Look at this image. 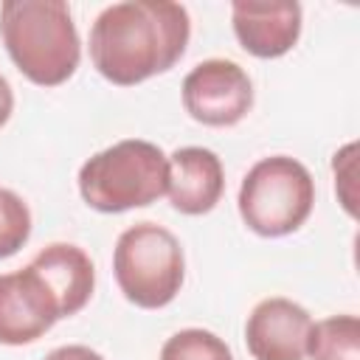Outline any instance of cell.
<instances>
[{"instance_id":"obj_7","label":"cell","mask_w":360,"mask_h":360,"mask_svg":"<svg viewBox=\"0 0 360 360\" xmlns=\"http://www.w3.org/2000/svg\"><path fill=\"white\" fill-rule=\"evenodd\" d=\"M59 318L56 298L39 273L25 264L22 270L0 276V343L25 346L39 340Z\"/></svg>"},{"instance_id":"obj_6","label":"cell","mask_w":360,"mask_h":360,"mask_svg":"<svg viewBox=\"0 0 360 360\" xmlns=\"http://www.w3.org/2000/svg\"><path fill=\"white\" fill-rule=\"evenodd\" d=\"M186 112L205 127H233L253 107V82L231 59L194 65L180 87Z\"/></svg>"},{"instance_id":"obj_10","label":"cell","mask_w":360,"mask_h":360,"mask_svg":"<svg viewBox=\"0 0 360 360\" xmlns=\"http://www.w3.org/2000/svg\"><path fill=\"white\" fill-rule=\"evenodd\" d=\"M225 191V169L217 152L205 146H183L169 155V202L186 217H200L217 208Z\"/></svg>"},{"instance_id":"obj_17","label":"cell","mask_w":360,"mask_h":360,"mask_svg":"<svg viewBox=\"0 0 360 360\" xmlns=\"http://www.w3.org/2000/svg\"><path fill=\"white\" fill-rule=\"evenodd\" d=\"M11 112H14V90H11L8 79L0 73V127L11 118Z\"/></svg>"},{"instance_id":"obj_11","label":"cell","mask_w":360,"mask_h":360,"mask_svg":"<svg viewBox=\"0 0 360 360\" xmlns=\"http://www.w3.org/2000/svg\"><path fill=\"white\" fill-rule=\"evenodd\" d=\"M28 264L39 273V278L48 284L51 295L56 298L59 318H70L87 307L96 287V270L90 256L79 245L70 242L45 245Z\"/></svg>"},{"instance_id":"obj_4","label":"cell","mask_w":360,"mask_h":360,"mask_svg":"<svg viewBox=\"0 0 360 360\" xmlns=\"http://www.w3.org/2000/svg\"><path fill=\"white\" fill-rule=\"evenodd\" d=\"M112 276L129 304L141 309H160L172 304L183 287V245L158 222H135L115 242Z\"/></svg>"},{"instance_id":"obj_12","label":"cell","mask_w":360,"mask_h":360,"mask_svg":"<svg viewBox=\"0 0 360 360\" xmlns=\"http://www.w3.org/2000/svg\"><path fill=\"white\" fill-rule=\"evenodd\" d=\"M307 357L312 360H360V321L357 315H329L312 321L307 338Z\"/></svg>"},{"instance_id":"obj_3","label":"cell","mask_w":360,"mask_h":360,"mask_svg":"<svg viewBox=\"0 0 360 360\" xmlns=\"http://www.w3.org/2000/svg\"><path fill=\"white\" fill-rule=\"evenodd\" d=\"M166 186L169 158L158 143L141 138L118 141L87 158L79 169V194L101 214L152 205L166 194Z\"/></svg>"},{"instance_id":"obj_2","label":"cell","mask_w":360,"mask_h":360,"mask_svg":"<svg viewBox=\"0 0 360 360\" xmlns=\"http://www.w3.org/2000/svg\"><path fill=\"white\" fill-rule=\"evenodd\" d=\"M0 37L17 70L39 87H59L79 68L82 39L62 0L0 3Z\"/></svg>"},{"instance_id":"obj_1","label":"cell","mask_w":360,"mask_h":360,"mask_svg":"<svg viewBox=\"0 0 360 360\" xmlns=\"http://www.w3.org/2000/svg\"><path fill=\"white\" fill-rule=\"evenodd\" d=\"M191 20L172 0H124L107 6L90 28V62L118 87L172 70L186 53Z\"/></svg>"},{"instance_id":"obj_8","label":"cell","mask_w":360,"mask_h":360,"mask_svg":"<svg viewBox=\"0 0 360 360\" xmlns=\"http://www.w3.org/2000/svg\"><path fill=\"white\" fill-rule=\"evenodd\" d=\"M312 315L284 298L273 295L259 301L245 323V346L253 360H304Z\"/></svg>"},{"instance_id":"obj_15","label":"cell","mask_w":360,"mask_h":360,"mask_svg":"<svg viewBox=\"0 0 360 360\" xmlns=\"http://www.w3.org/2000/svg\"><path fill=\"white\" fill-rule=\"evenodd\" d=\"M354 155H357V143H346L340 152H335L332 158V172H335V191L340 197V205L346 208L349 217H357V200H354Z\"/></svg>"},{"instance_id":"obj_16","label":"cell","mask_w":360,"mask_h":360,"mask_svg":"<svg viewBox=\"0 0 360 360\" xmlns=\"http://www.w3.org/2000/svg\"><path fill=\"white\" fill-rule=\"evenodd\" d=\"M45 360H104L98 352H93L90 346H82V343H70V346H59L53 349Z\"/></svg>"},{"instance_id":"obj_13","label":"cell","mask_w":360,"mask_h":360,"mask_svg":"<svg viewBox=\"0 0 360 360\" xmlns=\"http://www.w3.org/2000/svg\"><path fill=\"white\" fill-rule=\"evenodd\" d=\"M160 360H233V354L219 335L191 326L174 332L163 343Z\"/></svg>"},{"instance_id":"obj_14","label":"cell","mask_w":360,"mask_h":360,"mask_svg":"<svg viewBox=\"0 0 360 360\" xmlns=\"http://www.w3.org/2000/svg\"><path fill=\"white\" fill-rule=\"evenodd\" d=\"M31 236V211L20 194L0 188V259L14 256Z\"/></svg>"},{"instance_id":"obj_5","label":"cell","mask_w":360,"mask_h":360,"mask_svg":"<svg viewBox=\"0 0 360 360\" xmlns=\"http://www.w3.org/2000/svg\"><path fill=\"white\" fill-rule=\"evenodd\" d=\"M239 217L259 236H287L298 231L315 205L309 169L290 155L256 160L239 186Z\"/></svg>"},{"instance_id":"obj_9","label":"cell","mask_w":360,"mask_h":360,"mask_svg":"<svg viewBox=\"0 0 360 360\" xmlns=\"http://www.w3.org/2000/svg\"><path fill=\"white\" fill-rule=\"evenodd\" d=\"M231 22L239 45L259 59L290 53L301 37V6L295 0H236Z\"/></svg>"}]
</instances>
